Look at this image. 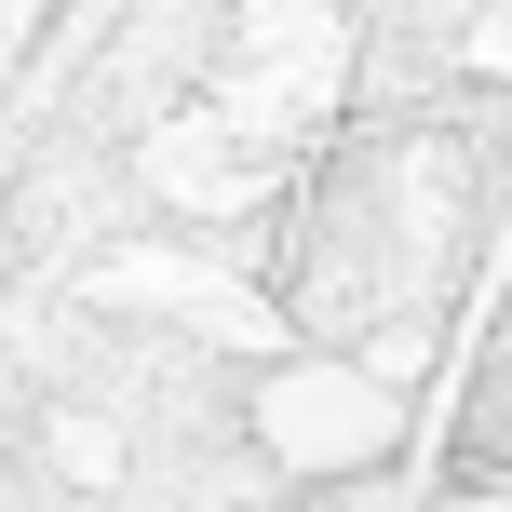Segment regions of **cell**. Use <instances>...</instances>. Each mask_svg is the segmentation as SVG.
Here are the masks:
<instances>
[{
	"instance_id": "obj_1",
	"label": "cell",
	"mask_w": 512,
	"mask_h": 512,
	"mask_svg": "<svg viewBox=\"0 0 512 512\" xmlns=\"http://www.w3.org/2000/svg\"><path fill=\"white\" fill-rule=\"evenodd\" d=\"M270 445H283V459H310V472L378 459V445H391V391L364 378V364H310V378H270Z\"/></svg>"
}]
</instances>
